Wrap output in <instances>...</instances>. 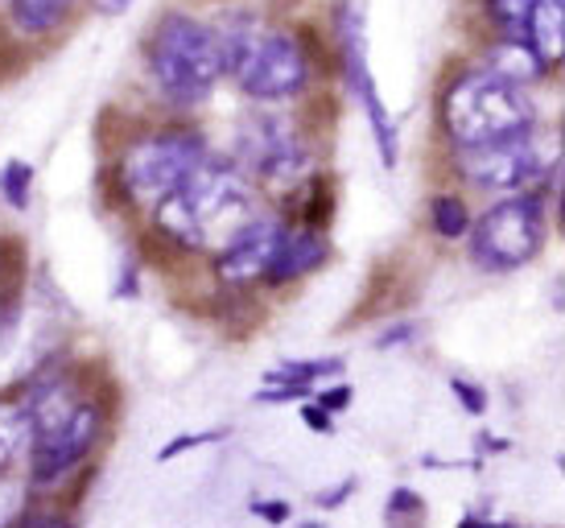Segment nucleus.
<instances>
[{"instance_id":"f257e3e1","label":"nucleus","mask_w":565,"mask_h":528,"mask_svg":"<svg viewBox=\"0 0 565 528\" xmlns=\"http://www.w3.org/2000/svg\"><path fill=\"white\" fill-rule=\"evenodd\" d=\"M153 219L158 232L178 249L220 252L248 219H256V202L239 166L206 157L166 199L153 202Z\"/></svg>"},{"instance_id":"f03ea898","label":"nucleus","mask_w":565,"mask_h":528,"mask_svg":"<svg viewBox=\"0 0 565 528\" xmlns=\"http://www.w3.org/2000/svg\"><path fill=\"white\" fill-rule=\"evenodd\" d=\"M30 418V466L38 487H54L95 451L104 437V404L71 376H46L25 397Z\"/></svg>"},{"instance_id":"7ed1b4c3","label":"nucleus","mask_w":565,"mask_h":528,"mask_svg":"<svg viewBox=\"0 0 565 528\" xmlns=\"http://www.w3.org/2000/svg\"><path fill=\"white\" fill-rule=\"evenodd\" d=\"M223 46V75L239 83V92L252 99H294L310 83V54L306 42L289 30H268L256 21H236L227 33H220Z\"/></svg>"},{"instance_id":"20e7f679","label":"nucleus","mask_w":565,"mask_h":528,"mask_svg":"<svg viewBox=\"0 0 565 528\" xmlns=\"http://www.w3.org/2000/svg\"><path fill=\"white\" fill-rule=\"evenodd\" d=\"M145 59L158 92L173 104H199L223 78L220 33L186 13L161 17L145 42Z\"/></svg>"},{"instance_id":"39448f33","label":"nucleus","mask_w":565,"mask_h":528,"mask_svg":"<svg viewBox=\"0 0 565 528\" xmlns=\"http://www.w3.org/2000/svg\"><path fill=\"white\" fill-rule=\"evenodd\" d=\"M441 128L458 149L516 137V133H533V104L524 99L516 83H508L487 66L462 71L441 95Z\"/></svg>"},{"instance_id":"423d86ee","label":"nucleus","mask_w":565,"mask_h":528,"mask_svg":"<svg viewBox=\"0 0 565 528\" xmlns=\"http://www.w3.org/2000/svg\"><path fill=\"white\" fill-rule=\"evenodd\" d=\"M545 199L541 190H524V194H508L495 207H487L483 215L471 219V261L487 273H512L536 261V252L545 249Z\"/></svg>"},{"instance_id":"0eeeda50","label":"nucleus","mask_w":565,"mask_h":528,"mask_svg":"<svg viewBox=\"0 0 565 528\" xmlns=\"http://www.w3.org/2000/svg\"><path fill=\"white\" fill-rule=\"evenodd\" d=\"M206 140L190 128H161L153 137L137 140L120 166H116V182L120 194L137 207H153L158 199H166L194 166L206 161Z\"/></svg>"},{"instance_id":"6e6552de","label":"nucleus","mask_w":565,"mask_h":528,"mask_svg":"<svg viewBox=\"0 0 565 528\" xmlns=\"http://www.w3.org/2000/svg\"><path fill=\"white\" fill-rule=\"evenodd\" d=\"M334 33H339V66L347 71V83L360 99L363 116L372 125V137L380 145V161L393 170L401 161V128H396V116L388 112V104L380 99V83L372 75V63H367V38H363V13L355 0H343L339 13H334Z\"/></svg>"},{"instance_id":"1a4fd4ad","label":"nucleus","mask_w":565,"mask_h":528,"mask_svg":"<svg viewBox=\"0 0 565 528\" xmlns=\"http://www.w3.org/2000/svg\"><path fill=\"white\" fill-rule=\"evenodd\" d=\"M455 157H458V173H462L471 187L491 190V194L541 190L545 170H550V161H545L533 133L487 140V145H462Z\"/></svg>"},{"instance_id":"9d476101","label":"nucleus","mask_w":565,"mask_h":528,"mask_svg":"<svg viewBox=\"0 0 565 528\" xmlns=\"http://www.w3.org/2000/svg\"><path fill=\"white\" fill-rule=\"evenodd\" d=\"M236 161L268 187H285L306 173V145L281 116H248L236 133Z\"/></svg>"},{"instance_id":"9b49d317","label":"nucleus","mask_w":565,"mask_h":528,"mask_svg":"<svg viewBox=\"0 0 565 528\" xmlns=\"http://www.w3.org/2000/svg\"><path fill=\"white\" fill-rule=\"evenodd\" d=\"M281 232H285V219H260V215L248 219V223L215 252V277H220L227 289L260 285L273 256H277Z\"/></svg>"},{"instance_id":"f8f14e48","label":"nucleus","mask_w":565,"mask_h":528,"mask_svg":"<svg viewBox=\"0 0 565 528\" xmlns=\"http://www.w3.org/2000/svg\"><path fill=\"white\" fill-rule=\"evenodd\" d=\"M330 261L327 228H310V223H285L277 256L268 264L265 285H294V281L318 273Z\"/></svg>"},{"instance_id":"ddd939ff","label":"nucleus","mask_w":565,"mask_h":528,"mask_svg":"<svg viewBox=\"0 0 565 528\" xmlns=\"http://www.w3.org/2000/svg\"><path fill=\"white\" fill-rule=\"evenodd\" d=\"M334 376H343V359L334 356H322V359H285L277 368H268L265 372V389L256 392V401H310L315 389L322 380H334Z\"/></svg>"},{"instance_id":"4468645a","label":"nucleus","mask_w":565,"mask_h":528,"mask_svg":"<svg viewBox=\"0 0 565 528\" xmlns=\"http://www.w3.org/2000/svg\"><path fill=\"white\" fill-rule=\"evenodd\" d=\"M520 38L553 71L565 59V0H536L524 17V25H520Z\"/></svg>"},{"instance_id":"2eb2a0df","label":"nucleus","mask_w":565,"mask_h":528,"mask_svg":"<svg viewBox=\"0 0 565 528\" xmlns=\"http://www.w3.org/2000/svg\"><path fill=\"white\" fill-rule=\"evenodd\" d=\"M25 277H30L25 244H21V240H4V244H0V330L13 327L17 314H21Z\"/></svg>"},{"instance_id":"dca6fc26","label":"nucleus","mask_w":565,"mask_h":528,"mask_svg":"<svg viewBox=\"0 0 565 528\" xmlns=\"http://www.w3.org/2000/svg\"><path fill=\"white\" fill-rule=\"evenodd\" d=\"M487 63H491L487 71H495V75H503L508 83H516V87H529V83L545 78V71H550L524 38H508V33H503L500 46L487 54Z\"/></svg>"},{"instance_id":"f3484780","label":"nucleus","mask_w":565,"mask_h":528,"mask_svg":"<svg viewBox=\"0 0 565 528\" xmlns=\"http://www.w3.org/2000/svg\"><path fill=\"white\" fill-rule=\"evenodd\" d=\"M30 442V418H25V397H4L0 392V475L17 463V454Z\"/></svg>"},{"instance_id":"a211bd4d","label":"nucleus","mask_w":565,"mask_h":528,"mask_svg":"<svg viewBox=\"0 0 565 528\" xmlns=\"http://www.w3.org/2000/svg\"><path fill=\"white\" fill-rule=\"evenodd\" d=\"M75 9V0H9V13H13V25L21 33H54L66 21V13Z\"/></svg>"},{"instance_id":"6ab92c4d","label":"nucleus","mask_w":565,"mask_h":528,"mask_svg":"<svg viewBox=\"0 0 565 528\" xmlns=\"http://www.w3.org/2000/svg\"><path fill=\"white\" fill-rule=\"evenodd\" d=\"M330 215H334V182H330L327 173H318V178H306V187H301V199H298V219H294V223L327 228Z\"/></svg>"},{"instance_id":"aec40b11","label":"nucleus","mask_w":565,"mask_h":528,"mask_svg":"<svg viewBox=\"0 0 565 528\" xmlns=\"http://www.w3.org/2000/svg\"><path fill=\"white\" fill-rule=\"evenodd\" d=\"M429 228L441 240H462L467 228H471V207L458 194H434V202H429Z\"/></svg>"},{"instance_id":"412c9836","label":"nucleus","mask_w":565,"mask_h":528,"mask_svg":"<svg viewBox=\"0 0 565 528\" xmlns=\"http://www.w3.org/2000/svg\"><path fill=\"white\" fill-rule=\"evenodd\" d=\"M33 194V166L21 157H9L0 166V202H9L13 211H25Z\"/></svg>"},{"instance_id":"4be33fe9","label":"nucleus","mask_w":565,"mask_h":528,"mask_svg":"<svg viewBox=\"0 0 565 528\" xmlns=\"http://www.w3.org/2000/svg\"><path fill=\"white\" fill-rule=\"evenodd\" d=\"M536 0H487V9L495 17V25H500L508 38H520V25H524V17L533 9Z\"/></svg>"},{"instance_id":"5701e85b","label":"nucleus","mask_w":565,"mask_h":528,"mask_svg":"<svg viewBox=\"0 0 565 528\" xmlns=\"http://www.w3.org/2000/svg\"><path fill=\"white\" fill-rule=\"evenodd\" d=\"M223 437H227V430H199V434H182V437H173V442H166V446L158 451V458L161 463H170V458H178V454L211 446V442H223Z\"/></svg>"},{"instance_id":"b1692460","label":"nucleus","mask_w":565,"mask_h":528,"mask_svg":"<svg viewBox=\"0 0 565 528\" xmlns=\"http://www.w3.org/2000/svg\"><path fill=\"white\" fill-rule=\"evenodd\" d=\"M425 516V504L417 499V492H408V487H396L393 496H388V508H384V520H422Z\"/></svg>"},{"instance_id":"393cba45","label":"nucleus","mask_w":565,"mask_h":528,"mask_svg":"<svg viewBox=\"0 0 565 528\" xmlns=\"http://www.w3.org/2000/svg\"><path fill=\"white\" fill-rule=\"evenodd\" d=\"M450 389H455L458 404H462L467 413H475V418H483V413H487V392L479 389V384H471V380H462V376H455V380H450Z\"/></svg>"},{"instance_id":"a878e982","label":"nucleus","mask_w":565,"mask_h":528,"mask_svg":"<svg viewBox=\"0 0 565 528\" xmlns=\"http://www.w3.org/2000/svg\"><path fill=\"white\" fill-rule=\"evenodd\" d=\"M252 516H256V520H268V525H285V520L294 516V508H289L285 499H252Z\"/></svg>"},{"instance_id":"bb28decb","label":"nucleus","mask_w":565,"mask_h":528,"mask_svg":"<svg viewBox=\"0 0 565 528\" xmlns=\"http://www.w3.org/2000/svg\"><path fill=\"white\" fill-rule=\"evenodd\" d=\"M351 392H355V389H351V384H327V389H322V392L315 389V401L322 404L327 413H343L347 404H351Z\"/></svg>"},{"instance_id":"cd10ccee","label":"nucleus","mask_w":565,"mask_h":528,"mask_svg":"<svg viewBox=\"0 0 565 528\" xmlns=\"http://www.w3.org/2000/svg\"><path fill=\"white\" fill-rule=\"evenodd\" d=\"M301 421H306L315 434H330V430H334V413H327L315 397H310V401H301Z\"/></svg>"},{"instance_id":"c85d7f7f","label":"nucleus","mask_w":565,"mask_h":528,"mask_svg":"<svg viewBox=\"0 0 565 528\" xmlns=\"http://www.w3.org/2000/svg\"><path fill=\"white\" fill-rule=\"evenodd\" d=\"M351 492H355V479H343L339 487H327V496H318V504H322V508H339Z\"/></svg>"},{"instance_id":"c756f323","label":"nucleus","mask_w":565,"mask_h":528,"mask_svg":"<svg viewBox=\"0 0 565 528\" xmlns=\"http://www.w3.org/2000/svg\"><path fill=\"white\" fill-rule=\"evenodd\" d=\"M95 9L104 17H125L132 9V0H95Z\"/></svg>"}]
</instances>
